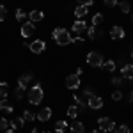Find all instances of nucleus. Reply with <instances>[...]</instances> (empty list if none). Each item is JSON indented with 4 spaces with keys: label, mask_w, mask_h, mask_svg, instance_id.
I'll return each mask as SVG.
<instances>
[{
    "label": "nucleus",
    "mask_w": 133,
    "mask_h": 133,
    "mask_svg": "<svg viewBox=\"0 0 133 133\" xmlns=\"http://www.w3.org/2000/svg\"><path fill=\"white\" fill-rule=\"evenodd\" d=\"M51 37H53V41L57 43L59 46H66V44L71 43V34L66 29H62V27H59V29H55L51 32Z\"/></svg>",
    "instance_id": "1"
},
{
    "label": "nucleus",
    "mask_w": 133,
    "mask_h": 133,
    "mask_svg": "<svg viewBox=\"0 0 133 133\" xmlns=\"http://www.w3.org/2000/svg\"><path fill=\"white\" fill-rule=\"evenodd\" d=\"M43 98H44V91H43L41 83H36L34 87H30V91H29V103L30 105H39L43 101Z\"/></svg>",
    "instance_id": "2"
},
{
    "label": "nucleus",
    "mask_w": 133,
    "mask_h": 133,
    "mask_svg": "<svg viewBox=\"0 0 133 133\" xmlns=\"http://www.w3.org/2000/svg\"><path fill=\"white\" fill-rule=\"evenodd\" d=\"M103 55L99 51H91L89 55H87V64L91 66V68H101L103 66Z\"/></svg>",
    "instance_id": "3"
},
{
    "label": "nucleus",
    "mask_w": 133,
    "mask_h": 133,
    "mask_svg": "<svg viewBox=\"0 0 133 133\" xmlns=\"http://www.w3.org/2000/svg\"><path fill=\"white\" fill-rule=\"evenodd\" d=\"M98 124H99V130L101 131H114V128H115V123H114L110 117H99L98 119Z\"/></svg>",
    "instance_id": "4"
},
{
    "label": "nucleus",
    "mask_w": 133,
    "mask_h": 133,
    "mask_svg": "<svg viewBox=\"0 0 133 133\" xmlns=\"http://www.w3.org/2000/svg\"><path fill=\"white\" fill-rule=\"evenodd\" d=\"M29 48H30L32 53L39 55V53H43V51L46 50V43L43 41V39H36V41H32L30 44H29Z\"/></svg>",
    "instance_id": "5"
},
{
    "label": "nucleus",
    "mask_w": 133,
    "mask_h": 133,
    "mask_svg": "<svg viewBox=\"0 0 133 133\" xmlns=\"http://www.w3.org/2000/svg\"><path fill=\"white\" fill-rule=\"evenodd\" d=\"M66 87H68L69 91L78 89V87H80V76H78V75H68V76H66Z\"/></svg>",
    "instance_id": "6"
},
{
    "label": "nucleus",
    "mask_w": 133,
    "mask_h": 133,
    "mask_svg": "<svg viewBox=\"0 0 133 133\" xmlns=\"http://www.w3.org/2000/svg\"><path fill=\"white\" fill-rule=\"evenodd\" d=\"M87 107L89 108H92V110H99L103 107V98L101 96H91V98H87Z\"/></svg>",
    "instance_id": "7"
},
{
    "label": "nucleus",
    "mask_w": 133,
    "mask_h": 133,
    "mask_svg": "<svg viewBox=\"0 0 133 133\" xmlns=\"http://www.w3.org/2000/svg\"><path fill=\"white\" fill-rule=\"evenodd\" d=\"M34 32H36V23H32V21H23L21 23V36L23 37H30Z\"/></svg>",
    "instance_id": "8"
},
{
    "label": "nucleus",
    "mask_w": 133,
    "mask_h": 133,
    "mask_svg": "<svg viewBox=\"0 0 133 133\" xmlns=\"http://www.w3.org/2000/svg\"><path fill=\"white\" fill-rule=\"evenodd\" d=\"M124 36H126V32L121 25H114L110 29V37L112 39H124Z\"/></svg>",
    "instance_id": "9"
},
{
    "label": "nucleus",
    "mask_w": 133,
    "mask_h": 133,
    "mask_svg": "<svg viewBox=\"0 0 133 133\" xmlns=\"http://www.w3.org/2000/svg\"><path fill=\"white\" fill-rule=\"evenodd\" d=\"M121 76L124 80H133V64H124L121 68Z\"/></svg>",
    "instance_id": "10"
},
{
    "label": "nucleus",
    "mask_w": 133,
    "mask_h": 133,
    "mask_svg": "<svg viewBox=\"0 0 133 133\" xmlns=\"http://www.w3.org/2000/svg\"><path fill=\"white\" fill-rule=\"evenodd\" d=\"M50 117H51V108L50 107H43L41 110H39V114H37V119H39L41 123L50 121Z\"/></svg>",
    "instance_id": "11"
},
{
    "label": "nucleus",
    "mask_w": 133,
    "mask_h": 133,
    "mask_svg": "<svg viewBox=\"0 0 133 133\" xmlns=\"http://www.w3.org/2000/svg\"><path fill=\"white\" fill-rule=\"evenodd\" d=\"M101 36H103L101 29H98V27H94V25L87 27V37H89V39H98V37H101Z\"/></svg>",
    "instance_id": "12"
},
{
    "label": "nucleus",
    "mask_w": 133,
    "mask_h": 133,
    "mask_svg": "<svg viewBox=\"0 0 133 133\" xmlns=\"http://www.w3.org/2000/svg\"><path fill=\"white\" fill-rule=\"evenodd\" d=\"M44 20V12L43 11H30L29 12V21H32V23H37V21H43Z\"/></svg>",
    "instance_id": "13"
},
{
    "label": "nucleus",
    "mask_w": 133,
    "mask_h": 133,
    "mask_svg": "<svg viewBox=\"0 0 133 133\" xmlns=\"http://www.w3.org/2000/svg\"><path fill=\"white\" fill-rule=\"evenodd\" d=\"M73 32H76V34H83V32H87V25H85V21L83 20H76L73 23Z\"/></svg>",
    "instance_id": "14"
},
{
    "label": "nucleus",
    "mask_w": 133,
    "mask_h": 133,
    "mask_svg": "<svg viewBox=\"0 0 133 133\" xmlns=\"http://www.w3.org/2000/svg\"><path fill=\"white\" fill-rule=\"evenodd\" d=\"M69 128H71V133H85V124L80 121H73Z\"/></svg>",
    "instance_id": "15"
},
{
    "label": "nucleus",
    "mask_w": 133,
    "mask_h": 133,
    "mask_svg": "<svg viewBox=\"0 0 133 133\" xmlns=\"http://www.w3.org/2000/svg\"><path fill=\"white\" fill-rule=\"evenodd\" d=\"M30 82H32V75H30V73H27V75L20 76V80H18V87H21V89H27Z\"/></svg>",
    "instance_id": "16"
},
{
    "label": "nucleus",
    "mask_w": 133,
    "mask_h": 133,
    "mask_svg": "<svg viewBox=\"0 0 133 133\" xmlns=\"http://www.w3.org/2000/svg\"><path fill=\"white\" fill-rule=\"evenodd\" d=\"M87 12H89V7L87 5H76V9H75V16L78 18V20H82L87 16Z\"/></svg>",
    "instance_id": "17"
},
{
    "label": "nucleus",
    "mask_w": 133,
    "mask_h": 133,
    "mask_svg": "<svg viewBox=\"0 0 133 133\" xmlns=\"http://www.w3.org/2000/svg\"><path fill=\"white\" fill-rule=\"evenodd\" d=\"M23 124H25V119H23V117H14L9 123V126L12 130H20V128H23Z\"/></svg>",
    "instance_id": "18"
},
{
    "label": "nucleus",
    "mask_w": 133,
    "mask_h": 133,
    "mask_svg": "<svg viewBox=\"0 0 133 133\" xmlns=\"http://www.w3.org/2000/svg\"><path fill=\"white\" fill-rule=\"evenodd\" d=\"M7 94H9V85L5 82H0V99H7Z\"/></svg>",
    "instance_id": "19"
},
{
    "label": "nucleus",
    "mask_w": 133,
    "mask_h": 133,
    "mask_svg": "<svg viewBox=\"0 0 133 133\" xmlns=\"http://www.w3.org/2000/svg\"><path fill=\"white\" fill-rule=\"evenodd\" d=\"M101 68L105 69V71H108V73H114L117 66H115V61H107V62H103Z\"/></svg>",
    "instance_id": "20"
},
{
    "label": "nucleus",
    "mask_w": 133,
    "mask_h": 133,
    "mask_svg": "<svg viewBox=\"0 0 133 133\" xmlns=\"http://www.w3.org/2000/svg\"><path fill=\"white\" fill-rule=\"evenodd\" d=\"M0 110H4V112H7V114L14 112L12 107H11V103L7 101V99H0Z\"/></svg>",
    "instance_id": "21"
},
{
    "label": "nucleus",
    "mask_w": 133,
    "mask_h": 133,
    "mask_svg": "<svg viewBox=\"0 0 133 133\" xmlns=\"http://www.w3.org/2000/svg\"><path fill=\"white\" fill-rule=\"evenodd\" d=\"M25 121H36L37 119V115L32 112V110H23V115H21Z\"/></svg>",
    "instance_id": "22"
},
{
    "label": "nucleus",
    "mask_w": 133,
    "mask_h": 133,
    "mask_svg": "<svg viewBox=\"0 0 133 133\" xmlns=\"http://www.w3.org/2000/svg\"><path fill=\"white\" fill-rule=\"evenodd\" d=\"M73 98H75V101H76V105H78V107H83V108H85V105H87V99L83 98V94H75Z\"/></svg>",
    "instance_id": "23"
},
{
    "label": "nucleus",
    "mask_w": 133,
    "mask_h": 133,
    "mask_svg": "<svg viewBox=\"0 0 133 133\" xmlns=\"http://www.w3.org/2000/svg\"><path fill=\"white\" fill-rule=\"evenodd\" d=\"M66 128H68V123H66V121H57V123H55V130H57V133H64Z\"/></svg>",
    "instance_id": "24"
},
{
    "label": "nucleus",
    "mask_w": 133,
    "mask_h": 133,
    "mask_svg": "<svg viewBox=\"0 0 133 133\" xmlns=\"http://www.w3.org/2000/svg\"><path fill=\"white\" fill-rule=\"evenodd\" d=\"M101 23H103V14L101 12H96V14L92 16V25H94V27H99Z\"/></svg>",
    "instance_id": "25"
},
{
    "label": "nucleus",
    "mask_w": 133,
    "mask_h": 133,
    "mask_svg": "<svg viewBox=\"0 0 133 133\" xmlns=\"http://www.w3.org/2000/svg\"><path fill=\"white\" fill-rule=\"evenodd\" d=\"M117 5H119V9L123 11L124 14H128V12H130V2H128V0H123V2H119Z\"/></svg>",
    "instance_id": "26"
},
{
    "label": "nucleus",
    "mask_w": 133,
    "mask_h": 133,
    "mask_svg": "<svg viewBox=\"0 0 133 133\" xmlns=\"http://www.w3.org/2000/svg\"><path fill=\"white\" fill-rule=\"evenodd\" d=\"M114 133H130V128H128L126 124H117V126L114 128Z\"/></svg>",
    "instance_id": "27"
},
{
    "label": "nucleus",
    "mask_w": 133,
    "mask_h": 133,
    "mask_svg": "<svg viewBox=\"0 0 133 133\" xmlns=\"http://www.w3.org/2000/svg\"><path fill=\"white\" fill-rule=\"evenodd\" d=\"M25 18H27V12H25L23 9H16V21L23 23V21H25Z\"/></svg>",
    "instance_id": "28"
},
{
    "label": "nucleus",
    "mask_w": 133,
    "mask_h": 133,
    "mask_svg": "<svg viewBox=\"0 0 133 133\" xmlns=\"http://www.w3.org/2000/svg\"><path fill=\"white\" fill-rule=\"evenodd\" d=\"M68 115H69L71 119H75V117L78 115V107H75V105H71V107L68 108Z\"/></svg>",
    "instance_id": "29"
},
{
    "label": "nucleus",
    "mask_w": 133,
    "mask_h": 133,
    "mask_svg": "<svg viewBox=\"0 0 133 133\" xmlns=\"http://www.w3.org/2000/svg\"><path fill=\"white\" fill-rule=\"evenodd\" d=\"M5 18H7V9H5V5L0 4V21H4Z\"/></svg>",
    "instance_id": "30"
},
{
    "label": "nucleus",
    "mask_w": 133,
    "mask_h": 133,
    "mask_svg": "<svg viewBox=\"0 0 133 133\" xmlns=\"http://www.w3.org/2000/svg\"><path fill=\"white\" fill-rule=\"evenodd\" d=\"M112 99L114 101H121V99H123V92L121 91H114L112 92Z\"/></svg>",
    "instance_id": "31"
},
{
    "label": "nucleus",
    "mask_w": 133,
    "mask_h": 133,
    "mask_svg": "<svg viewBox=\"0 0 133 133\" xmlns=\"http://www.w3.org/2000/svg\"><path fill=\"white\" fill-rule=\"evenodd\" d=\"M7 126H9V121L5 119V117H0V130H7Z\"/></svg>",
    "instance_id": "32"
},
{
    "label": "nucleus",
    "mask_w": 133,
    "mask_h": 133,
    "mask_svg": "<svg viewBox=\"0 0 133 133\" xmlns=\"http://www.w3.org/2000/svg\"><path fill=\"white\" fill-rule=\"evenodd\" d=\"M112 83L119 87V85H123V83H124V78H123V76H114V78H112Z\"/></svg>",
    "instance_id": "33"
},
{
    "label": "nucleus",
    "mask_w": 133,
    "mask_h": 133,
    "mask_svg": "<svg viewBox=\"0 0 133 133\" xmlns=\"http://www.w3.org/2000/svg\"><path fill=\"white\" fill-rule=\"evenodd\" d=\"M23 91H25V89L16 87V91H14V98H16V99H21V98H23Z\"/></svg>",
    "instance_id": "34"
},
{
    "label": "nucleus",
    "mask_w": 133,
    "mask_h": 133,
    "mask_svg": "<svg viewBox=\"0 0 133 133\" xmlns=\"http://www.w3.org/2000/svg\"><path fill=\"white\" fill-rule=\"evenodd\" d=\"M103 2H105V5H107V7H115V5L119 4L117 0H103Z\"/></svg>",
    "instance_id": "35"
},
{
    "label": "nucleus",
    "mask_w": 133,
    "mask_h": 133,
    "mask_svg": "<svg viewBox=\"0 0 133 133\" xmlns=\"http://www.w3.org/2000/svg\"><path fill=\"white\" fill-rule=\"evenodd\" d=\"M76 2H78V5H87V7L94 4V0H76Z\"/></svg>",
    "instance_id": "36"
},
{
    "label": "nucleus",
    "mask_w": 133,
    "mask_h": 133,
    "mask_svg": "<svg viewBox=\"0 0 133 133\" xmlns=\"http://www.w3.org/2000/svg\"><path fill=\"white\" fill-rule=\"evenodd\" d=\"M83 96H87V98H91V96H94V91H92L91 87H87V89L83 91Z\"/></svg>",
    "instance_id": "37"
},
{
    "label": "nucleus",
    "mask_w": 133,
    "mask_h": 133,
    "mask_svg": "<svg viewBox=\"0 0 133 133\" xmlns=\"http://www.w3.org/2000/svg\"><path fill=\"white\" fill-rule=\"evenodd\" d=\"M128 101H130V103H131V105H133V91L130 92V94H128Z\"/></svg>",
    "instance_id": "38"
},
{
    "label": "nucleus",
    "mask_w": 133,
    "mask_h": 133,
    "mask_svg": "<svg viewBox=\"0 0 133 133\" xmlns=\"http://www.w3.org/2000/svg\"><path fill=\"white\" fill-rule=\"evenodd\" d=\"M83 73V68H78V69H76V73H75V75H78V76H80V75H82Z\"/></svg>",
    "instance_id": "39"
},
{
    "label": "nucleus",
    "mask_w": 133,
    "mask_h": 133,
    "mask_svg": "<svg viewBox=\"0 0 133 133\" xmlns=\"http://www.w3.org/2000/svg\"><path fill=\"white\" fill-rule=\"evenodd\" d=\"M5 133H14V130L11 128V130H5Z\"/></svg>",
    "instance_id": "40"
},
{
    "label": "nucleus",
    "mask_w": 133,
    "mask_h": 133,
    "mask_svg": "<svg viewBox=\"0 0 133 133\" xmlns=\"http://www.w3.org/2000/svg\"><path fill=\"white\" fill-rule=\"evenodd\" d=\"M30 133H37V130H36V128H32V131Z\"/></svg>",
    "instance_id": "41"
},
{
    "label": "nucleus",
    "mask_w": 133,
    "mask_h": 133,
    "mask_svg": "<svg viewBox=\"0 0 133 133\" xmlns=\"http://www.w3.org/2000/svg\"><path fill=\"white\" fill-rule=\"evenodd\" d=\"M92 133H101V131H99V130H94V131H92Z\"/></svg>",
    "instance_id": "42"
},
{
    "label": "nucleus",
    "mask_w": 133,
    "mask_h": 133,
    "mask_svg": "<svg viewBox=\"0 0 133 133\" xmlns=\"http://www.w3.org/2000/svg\"><path fill=\"white\" fill-rule=\"evenodd\" d=\"M41 133H51V131H41Z\"/></svg>",
    "instance_id": "43"
},
{
    "label": "nucleus",
    "mask_w": 133,
    "mask_h": 133,
    "mask_svg": "<svg viewBox=\"0 0 133 133\" xmlns=\"http://www.w3.org/2000/svg\"><path fill=\"white\" fill-rule=\"evenodd\" d=\"M108 133H114V131H108Z\"/></svg>",
    "instance_id": "44"
},
{
    "label": "nucleus",
    "mask_w": 133,
    "mask_h": 133,
    "mask_svg": "<svg viewBox=\"0 0 133 133\" xmlns=\"http://www.w3.org/2000/svg\"><path fill=\"white\" fill-rule=\"evenodd\" d=\"M131 57H133V53H131Z\"/></svg>",
    "instance_id": "45"
}]
</instances>
